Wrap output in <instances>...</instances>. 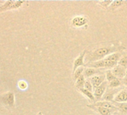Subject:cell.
Listing matches in <instances>:
<instances>
[{
    "label": "cell",
    "mask_w": 127,
    "mask_h": 115,
    "mask_svg": "<svg viewBox=\"0 0 127 115\" xmlns=\"http://www.w3.org/2000/svg\"><path fill=\"white\" fill-rule=\"evenodd\" d=\"M84 88L86 89V90H89V91H91V92H93V93H94V87H93V85H92V84L91 83V82H90V80H89L88 79H86V81H85Z\"/></svg>",
    "instance_id": "cb8c5ba5"
},
{
    "label": "cell",
    "mask_w": 127,
    "mask_h": 115,
    "mask_svg": "<svg viewBox=\"0 0 127 115\" xmlns=\"http://www.w3.org/2000/svg\"><path fill=\"white\" fill-rule=\"evenodd\" d=\"M87 106L94 110V111H96V113H98L99 115H113L114 114H117V111L114 110H111V109H108V108H105L103 107H95L91 105V104L87 105Z\"/></svg>",
    "instance_id": "52a82bcc"
},
{
    "label": "cell",
    "mask_w": 127,
    "mask_h": 115,
    "mask_svg": "<svg viewBox=\"0 0 127 115\" xmlns=\"http://www.w3.org/2000/svg\"><path fill=\"white\" fill-rule=\"evenodd\" d=\"M88 23V19L83 16H76L72 20V25L76 28H81L87 25Z\"/></svg>",
    "instance_id": "9c48e42d"
},
{
    "label": "cell",
    "mask_w": 127,
    "mask_h": 115,
    "mask_svg": "<svg viewBox=\"0 0 127 115\" xmlns=\"http://www.w3.org/2000/svg\"><path fill=\"white\" fill-rule=\"evenodd\" d=\"M91 82V83L93 85V87H94V90L97 87H99V85H101L104 82L106 81V79H105V74L103 73V74H99V75H96V76H94L90 79H88Z\"/></svg>",
    "instance_id": "ba28073f"
},
{
    "label": "cell",
    "mask_w": 127,
    "mask_h": 115,
    "mask_svg": "<svg viewBox=\"0 0 127 115\" xmlns=\"http://www.w3.org/2000/svg\"><path fill=\"white\" fill-rule=\"evenodd\" d=\"M126 75H127V69H126Z\"/></svg>",
    "instance_id": "83f0119b"
},
{
    "label": "cell",
    "mask_w": 127,
    "mask_h": 115,
    "mask_svg": "<svg viewBox=\"0 0 127 115\" xmlns=\"http://www.w3.org/2000/svg\"><path fill=\"white\" fill-rule=\"evenodd\" d=\"M122 85H123L122 79H116L108 82V88H118V87H120L122 86Z\"/></svg>",
    "instance_id": "ac0fdd59"
},
{
    "label": "cell",
    "mask_w": 127,
    "mask_h": 115,
    "mask_svg": "<svg viewBox=\"0 0 127 115\" xmlns=\"http://www.w3.org/2000/svg\"><path fill=\"white\" fill-rule=\"evenodd\" d=\"M123 50H124V47L120 46H110L98 48L92 52H90L88 53L87 52L85 58V64H87L99 60H102L112 53L122 52Z\"/></svg>",
    "instance_id": "6da1fadb"
},
{
    "label": "cell",
    "mask_w": 127,
    "mask_h": 115,
    "mask_svg": "<svg viewBox=\"0 0 127 115\" xmlns=\"http://www.w3.org/2000/svg\"><path fill=\"white\" fill-rule=\"evenodd\" d=\"M108 82L105 81L94 90V95L96 102H99L102 100V98L108 88Z\"/></svg>",
    "instance_id": "5b68a950"
},
{
    "label": "cell",
    "mask_w": 127,
    "mask_h": 115,
    "mask_svg": "<svg viewBox=\"0 0 127 115\" xmlns=\"http://www.w3.org/2000/svg\"><path fill=\"white\" fill-rule=\"evenodd\" d=\"M87 54V50H84L81 54L75 59L73 62V73L75 72L79 67H85V58Z\"/></svg>",
    "instance_id": "8992f818"
},
{
    "label": "cell",
    "mask_w": 127,
    "mask_h": 115,
    "mask_svg": "<svg viewBox=\"0 0 127 115\" xmlns=\"http://www.w3.org/2000/svg\"><path fill=\"white\" fill-rule=\"evenodd\" d=\"M117 65V63L110 61L105 58L102 60H99L95 62H92L90 64H85V67H91V68H96V69H108L111 70L114 67Z\"/></svg>",
    "instance_id": "7a4b0ae2"
},
{
    "label": "cell",
    "mask_w": 127,
    "mask_h": 115,
    "mask_svg": "<svg viewBox=\"0 0 127 115\" xmlns=\"http://www.w3.org/2000/svg\"><path fill=\"white\" fill-rule=\"evenodd\" d=\"M111 71H112L113 74L117 79H123L126 76V69L122 66L118 65V64L116 67H114V68H112Z\"/></svg>",
    "instance_id": "8fae6325"
},
{
    "label": "cell",
    "mask_w": 127,
    "mask_h": 115,
    "mask_svg": "<svg viewBox=\"0 0 127 115\" xmlns=\"http://www.w3.org/2000/svg\"><path fill=\"white\" fill-rule=\"evenodd\" d=\"M17 85H18V87H19L20 90H26L27 87H28V84H27V82H26V81H24V80H20V81H19Z\"/></svg>",
    "instance_id": "603a6c76"
},
{
    "label": "cell",
    "mask_w": 127,
    "mask_h": 115,
    "mask_svg": "<svg viewBox=\"0 0 127 115\" xmlns=\"http://www.w3.org/2000/svg\"><path fill=\"white\" fill-rule=\"evenodd\" d=\"M112 2L113 1H110L109 0V1H100V2H98L97 3L104 8H108L110 5H111Z\"/></svg>",
    "instance_id": "d4e9b609"
},
{
    "label": "cell",
    "mask_w": 127,
    "mask_h": 115,
    "mask_svg": "<svg viewBox=\"0 0 127 115\" xmlns=\"http://www.w3.org/2000/svg\"><path fill=\"white\" fill-rule=\"evenodd\" d=\"M85 69V67H80L75 72H73V80L74 81H76L78 78H79L82 75H83Z\"/></svg>",
    "instance_id": "d6986e66"
},
{
    "label": "cell",
    "mask_w": 127,
    "mask_h": 115,
    "mask_svg": "<svg viewBox=\"0 0 127 115\" xmlns=\"http://www.w3.org/2000/svg\"><path fill=\"white\" fill-rule=\"evenodd\" d=\"M91 105H93V106H95V107H103V108H105L114 110L117 113V110L116 107L113 105L112 102H107V101H99V102H96L91 103Z\"/></svg>",
    "instance_id": "4fadbf2b"
},
{
    "label": "cell",
    "mask_w": 127,
    "mask_h": 115,
    "mask_svg": "<svg viewBox=\"0 0 127 115\" xmlns=\"http://www.w3.org/2000/svg\"><path fill=\"white\" fill-rule=\"evenodd\" d=\"M117 64L125 67L126 69H127V55H123L121 58L120 59V61H118Z\"/></svg>",
    "instance_id": "7402d4cb"
},
{
    "label": "cell",
    "mask_w": 127,
    "mask_h": 115,
    "mask_svg": "<svg viewBox=\"0 0 127 115\" xmlns=\"http://www.w3.org/2000/svg\"><path fill=\"white\" fill-rule=\"evenodd\" d=\"M123 89V87H118V88H108V87L101 101H107V102H112L114 101L115 96Z\"/></svg>",
    "instance_id": "277c9868"
},
{
    "label": "cell",
    "mask_w": 127,
    "mask_h": 115,
    "mask_svg": "<svg viewBox=\"0 0 127 115\" xmlns=\"http://www.w3.org/2000/svg\"><path fill=\"white\" fill-rule=\"evenodd\" d=\"M103 70L104 69H96V68H91V67H86L85 69L83 75L85 76V79H90L94 76L99 75V74H103Z\"/></svg>",
    "instance_id": "30bf717a"
},
{
    "label": "cell",
    "mask_w": 127,
    "mask_h": 115,
    "mask_svg": "<svg viewBox=\"0 0 127 115\" xmlns=\"http://www.w3.org/2000/svg\"><path fill=\"white\" fill-rule=\"evenodd\" d=\"M112 103L117 110V114H120L121 115H127V102L119 103V102H112Z\"/></svg>",
    "instance_id": "5bb4252c"
},
{
    "label": "cell",
    "mask_w": 127,
    "mask_h": 115,
    "mask_svg": "<svg viewBox=\"0 0 127 115\" xmlns=\"http://www.w3.org/2000/svg\"><path fill=\"white\" fill-rule=\"evenodd\" d=\"M86 79L84 75H82L79 78H78L76 81H75V86L77 89H80V88H84L85 87V83Z\"/></svg>",
    "instance_id": "e0dca14e"
},
{
    "label": "cell",
    "mask_w": 127,
    "mask_h": 115,
    "mask_svg": "<svg viewBox=\"0 0 127 115\" xmlns=\"http://www.w3.org/2000/svg\"><path fill=\"white\" fill-rule=\"evenodd\" d=\"M122 82H123V85L126 87H127V75L122 79Z\"/></svg>",
    "instance_id": "484cf974"
},
{
    "label": "cell",
    "mask_w": 127,
    "mask_h": 115,
    "mask_svg": "<svg viewBox=\"0 0 127 115\" xmlns=\"http://www.w3.org/2000/svg\"><path fill=\"white\" fill-rule=\"evenodd\" d=\"M37 115H43V114H42V112H38Z\"/></svg>",
    "instance_id": "4316f807"
},
{
    "label": "cell",
    "mask_w": 127,
    "mask_h": 115,
    "mask_svg": "<svg viewBox=\"0 0 127 115\" xmlns=\"http://www.w3.org/2000/svg\"><path fill=\"white\" fill-rule=\"evenodd\" d=\"M115 102H127V90L126 88H123L114 97V101Z\"/></svg>",
    "instance_id": "7c38bea8"
},
{
    "label": "cell",
    "mask_w": 127,
    "mask_h": 115,
    "mask_svg": "<svg viewBox=\"0 0 127 115\" xmlns=\"http://www.w3.org/2000/svg\"><path fill=\"white\" fill-rule=\"evenodd\" d=\"M105 74L106 81H107L108 82H111V81H113V80L117 79V78L113 74L111 70H106L105 73Z\"/></svg>",
    "instance_id": "44dd1931"
},
{
    "label": "cell",
    "mask_w": 127,
    "mask_h": 115,
    "mask_svg": "<svg viewBox=\"0 0 127 115\" xmlns=\"http://www.w3.org/2000/svg\"><path fill=\"white\" fill-rule=\"evenodd\" d=\"M78 90L82 93L85 96H86L90 101H91L93 103L94 102H96V99H95V97H94V93L93 92H91L85 88H80V89H78Z\"/></svg>",
    "instance_id": "2e32d148"
},
{
    "label": "cell",
    "mask_w": 127,
    "mask_h": 115,
    "mask_svg": "<svg viewBox=\"0 0 127 115\" xmlns=\"http://www.w3.org/2000/svg\"><path fill=\"white\" fill-rule=\"evenodd\" d=\"M124 3H126V2H124V1H113L111 5L109 7L110 10L113 11L116 10L117 8H120V6H122Z\"/></svg>",
    "instance_id": "ffe728a7"
},
{
    "label": "cell",
    "mask_w": 127,
    "mask_h": 115,
    "mask_svg": "<svg viewBox=\"0 0 127 115\" xmlns=\"http://www.w3.org/2000/svg\"><path fill=\"white\" fill-rule=\"evenodd\" d=\"M123 55V52H114L112 53L111 55H109L108 56H107L105 58V59L112 61V62H115L118 64V61H120V59L122 58V56Z\"/></svg>",
    "instance_id": "9a60e30c"
},
{
    "label": "cell",
    "mask_w": 127,
    "mask_h": 115,
    "mask_svg": "<svg viewBox=\"0 0 127 115\" xmlns=\"http://www.w3.org/2000/svg\"><path fill=\"white\" fill-rule=\"evenodd\" d=\"M0 102L6 108H13L15 106V96L12 91H8L0 95Z\"/></svg>",
    "instance_id": "3957f363"
},
{
    "label": "cell",
    "mask_w": 127,
    "mask_h": 115,
    "mask_svg": "<svg viewBox=\"0 0 127 115\" xmlns=\"http://www.w3.org/2000/svg\"><path fill=\"white\" fill-rule=\"evenodd\" d=\"M126 90H127V87H126Z\"/></svg>",
    "instance_id": "f1b7e54d"
}]
</instances>
